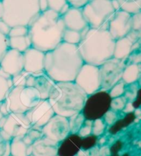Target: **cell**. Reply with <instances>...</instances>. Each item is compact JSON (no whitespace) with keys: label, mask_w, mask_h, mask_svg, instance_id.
Listing matches in <instances>:
<instances>
[{"label":"cell","mask_w":141,"mask_h":156,"mask_svg":"<svg viewBox=\"0 0 141 156\" xmlns=\"http://www.w3.org/2000/svg\"><path fill=\"white\" fill-rule=\"evenodd\" d=\"M70 6L76 8H82L90 0H66Z\"/></svg>","instance_id":"43"},{"label":"cell","mask_w":141,"mask_h":156,"mask_svg":"<svg viewBox=\"0 0 141 156\" xmlns=\"http://www.w3.org/2000/svg\"><path fill=\"white\" fill-rule=\"evenodd\" d=\"M2 102H0V106H1V105H2Z\"/></svg>","instance_id":"50"},{"label":"cell","mask_w":141,"mask_h":156,"mask_svg":"<svg viewBox=\"0 0 141 156\" xmlns=\"http://www.w3.org/2000/svg\"><path fill=\"white\" fill-rule=\"evenodd\" d=\"M131 106L134 109H138L141 106V88H140L137 91L136 97L134 101L132 102Z\"/></svg>","instance_id":"44"},{"label":"cell","mask_w":141,"mask_h":156,"mask_svg":"<svg viewBox=\"0 0 141 156\" xmlns=\"http://www.w3.org/2000/svg\"><path fill=\"white\" fill-rule=\"evenodd\" d=\"M66 29L83 33L90 27L85 19L81 8L70 6L69 10L61 16Z\"/></svg>","instance_id":"18"},{"label":"cell","mask_w":141,"mask_h":156,"mask_svg":"<svg viewBox=\"0 0 141 156\" xmlns=\"http://www.w3.org/2000/svg\"><path fill=\"white\" fill-rule=\"evenodd\" d=\"M8 49V37L0 34V60Z\"/></svg>","instance_id":"40"},{"label":"cell","mask_w":141,"mask_h":156,"mask_svg":"<svg viewBox=\"0 0 141 156\" xmlns=\"http://www.w3.org/2000/svg\"><path fill=\"white\" fill-rule=\"evenodd\" d=\"M45 54L46 53L30 47L24 55V71L28 73H39L44 72Z\"/></svg>","instance_id":"16"},{"label":"cell","mask_w":141,"mask_h":156,"mask_svg":"<svg viewBox=\"0 0 141 156\" xmlns=\"http://www.w3.org/2000/svg\"><path fill=\"white\" fill-rule=\"evenodd\" d=\"M132 21L130 13L122 10L116 11L109 21L108 30L115 41L125 37L131 27Z\"/></svg>","instance_id":"13"},{"label":"cell","mask_w":141,"mask_h":156,"mask_svg":"<svg viewBox=\"0 0 141 156\" xmlns=\"http://www.w3.org/2000/svg\"><path fill=\"white\" fill-rule=\"evenodd\" d=\"M83 64L78 46L62 42L45 54L44 72L55 82H74Z\"/></svg>","instance_id":"1"},{"label":"cell","mask_w":141,"mask_h":156,"mask_svg":"<svg viewBox=\"0 0 141 156\" xmlns=\"http://www.w3.org/2000/svg\"><path fill=\"white\" fill-rule=\"evenodd\" d=\"M70 8V5L68 4V3H67V4H66V5H65L63 7V8H62V9H61L60 13H59V15H60V16L63 15L64 14L66 13L67 11L69 10Z\"/></svg>","instance_id":"47"},{"label":"cell","mask_w":141,"mask_h":156,"mask_svg":"<svg viewBox=\"0 0 141 156\" xmlns=\"http://www.w3.org/2000/svg\"><path fill=\"white\" fill-rule=\"evenodd\" d=\"M123 147V143L120 140H116L115 143L112 144L109 148V151L112 154H117L119 153L121 149Z\"/></svg>","instance_id":"41"},{"label":"cell","mask_w":141,"mask_h":156,"mask_svg":"<svg viewBox=\"0 0 141 156\" xmlns=\"http://www.w3.org/2000/svg\"><path fill=\"white\" fill-rule=\"evenodd\" d=\"M90 28L108 30L116 10L112 0H90L81 8Z\"/></svg>","instance_id":"6"},{"label":"cell","mask_w":141,"mask_h":156,"mask_svg":"<svg viewBox=\"0 0 141 156\" xmlns=\"http://www.w3.org/2000/svg\"><path fill=\"white\" fill-rule=\"evenodd\" d=\"M85 121H86V119H85L81 112L68 118L70 133H78Z\"/></svg>","instance_id":"27"},{"label":"cell","mask_w":141,"mask_h":156,"mask_svg":"<svg viewBox=\"0 0 141 156\" xmlns=\"http://www.w3.org/2000/svg\"><path fill=\"white\" fill-rule=\"evenodd\" d=\"M32 127L26 114L10 113L6 117V121L1 129L10 137H19L26 135Z\"/></svg>","instance_id":"12"},{"label":"cell","mask_w":141,"mask_h":156,"mask_svg":"<svg viewBox=\"0 0 141 156\" xmlns=\"http://www.w3.org/2000/svg\"><path fill=\"white\" fill-rule=\"evenodd\" d=\"M0 112H2V114L4 116H7L9 115V112H8V108H7V105L6 104L5 101H2L1 106H0Z\"/></svg>","instance_id":"46"},{"label":"cell","mask_w":141,"mask_h":156,"mask_svg":"<svg viewBox=\"0 0 141 156\" xmlns=\"http://www.w3.org/2000/svg\"><path fill=\"white\" fill-rule=\"evenodd\" d=\"M82 33L66 28L63 35V42L70 44L78 45L82 39Z\"/></svg>","instance_id":"28"},{"label":"cell","mask_w":141,"mask_h":156,"mask_svg":"<svg viewBox=\"0 0 141 156\" xmlns=\"http://www.w3.org/2000/svg\"><path fill=\"white\" fill-rule=\"evenodd\" d=\"M41 100L39 91L27 86H13L4 100L8 112L25 114Z\"/></svg>","instance_id":"7"},{"label":"cell","mask_w":141,"mask_h":156,"mask_svg":"<svg viewBox=\"0 0 141 156\" xmlns=\"http://www.w3.org/2000/svg\"><path fill=\"white\" fill-rule=\"evenodd\" d=\"M8 48L15 49L21 53L31 47V41L28 34L24 37H8Z\"/></svg>","instance_id":"23"},{"label":"cell","mask_w":141,"mask_h":156,"mask_svg":"<svg viewBox=\"0 0 141 156\" xmlns=\"http://www.w3.org/2000/svg\"><path fill=\"white\" fill-rule=\"evenodd\" d=\"M81 150V137L78 133H70L59 143L58 156H76Z\"/></svg>","instance_id":"19"},{"label":"cell","mask_w":141,"mask_h":156,"mask_svg":"<svg viewBox=\"0 0 141 156\" xmlns=\"http://www.w3.org/2000/svg\"><path fill=\"white\" fill-rule=\"evenodd\" d=\"M120 10L129 13H134L141 6V0H117Z\"/></svg>","instance_id":"29"},{"label":"cell","mask_w":141,"mask_h":156,"mask_svg":"<svg viewBox=\"0 0 141 156\" xmlns=\"http://www.w3.org/2000/svg\"><path fill=\"white\" fill-rule=\"evenodd\" d=\"M22 137L13 138L10 141V154L13 156H26L32 152V146L25 143Z\"/></svg>","instance_id":"21"},{"label":"cell","mask_w":141,"mask_h":156,"mask_svg":"<svg viewBox=\"0 0 141 156\" xmlns=\"http://www.w3.org/2000/svg\"><path fill=\"white\" fill-rule=\"evenodd\" d=\"M136 119V114L134 112H128L123 117V119H118L114 124L109 126L108 132L111 135H116L124 128L128 127L131 123H133Z\"/></svg>","instance_id":"22"},{"label":"cell","mask_w":141,"mask_h":156,"mask_svg":"<svg viewBox=\"0 0 141 156\" xmlns=\"http://www.w3.org/2000/svg\"><path fill=\"white\" fill-rule=\"evenodd\" d=\"M3 8L1 19L12 27H29L41 13L39 0H0Z\"/></svg>","instance_id":"5"},{"label":"cell","mask_w":141,"mask_h":156,"mask_svg":"<svg viewBox=\"0 0 141 156\" xmlns=\"http://www.w3.org/2000/svg\"><path fill=\"white\" fill-rule=\"evenodd\" d=\"M124 91V84L122 82H118L117 83L113 86V87L108 91L109 96L112 99L116 98V97H120L122 95Z\"/></svg>","instance_id":"36"},{"label":"cell","mask_w":141,"mask_h":156,"mask_svg":"<svg viewBox=\"0 0 141 156\" xmlns=\"http://www.w3.org/2000/svg\"><path fill=\"white\" fill-rule=\"evenodd\" d=\"M11 27L2 19H0V34L8 37L10 31Z\"/></svg>","instance_id":"42"},{"label":"cell","mask_w":141,"mask_h":156,"mask_svg":"<svg viewBox=\"0 0 141 156\" xmlns=\"http://www.w3.org/2000/svg\"><path fill=\"white\" fill-rule=\"evenodd\" d=\"M116 119L117 116L116 115V113L114 111L112 110H109L103 117V121H105V124L107 125H109V126H111L112 125L114 124V122L117 121Z\"/></svg>","instance_id":"39"},{"label":"cell","mask_w":141,"mask_h":156,"mask_svg":"<svg viewBox=\"0 0 141 156\" xmlns=\"http://www.w3.org/2000/svg\"><path fill=\"white\" fill-rule=\"evenodd\" d=\"M115 41L108 30L89 28L77 46L84 63L100 66L113 58Z\"/></svg>","instance_id":"3"},{"label":"cell","mask_w":141,"mask_h":156,"mask_svg":"<svg viewBox=\"0 0 141 156\" xmlns=\"http://www.w3.org/2000/svg\"><path fill=\"white\" fill-rule=\"evenodd\" d=\"M0 68L13 77L24 71L23 53L8 48L0 60Z\"/></svg>","instance_id":"15"},{"label":"cell","mask_w":141,"mask_h":156,"mask_svg":"<svg viewBox=\"0 0 141 156\" xmlns=\"http://www.w3.org/2000/svg\"><path fill=\"white\" fill-rule=\"evenodd\" d=\"M13 87L12 77L0 68V102L4 101Z\"/></svg>","instance_id":"25"},{"label":"cell","mask_w":141,"mask_h":156,"mask_svg":"<svg viewBox=\"0 0 141 156\" xmlns=\"http://www.w3.org/2000/svg\"><path fill=\"white\" fill-rule=\"evenodd\" d=\"M131 47V41L128 37H123L115 41L113 58L120 60L128 54Z\"/></svg>","instance_id":"24"},{"label":"cell","mask_w":141,"mask_h":156,"mask_svg":"<svg viewBox=\"0 0 141 156\" xmlns=\"http://www.w3.org/2000/svg\"><path fill=\"white\" fill-rule=\"evenodd\" d=\"M111 156H129V154H128V153H126V154H124L122 155H119L118 154H112Z\"/></svg>","instance_id":"48"},{"label":"cell","mask_w":141,"mask_h":156,"mask_svg":"<svg viewBox=\"0 0 141 156\" xmlns=\"http://www.w3.org/2000/svg\"><path fill=\"white\" fill-rule=\"evenodd\" d=\"M28 74L29 73L27 72L23 71L20 73L12 77L13 86H26V79Z\"/></svg>","instance_id":"35"},{"label":"cell","mask_w":141,"mask_h":156,"mask_svg":"<svg viewBox=\"0 0 141 156\" xmlns=\"http://www.w3.org/2000/svg\"><path fill=\"white\" fill-rule=\"evenodd\" d=\"M59 144L42 136L32 144V154L35 156H55L57 155Z\"/></svg>","instance_id":"20"},{"label":"cell","mask_w":141,"mask_h":156,"mask_svg":"<svg viewBox=\"0 0 141 156\" xmlns=\"http://www.w3.org/2000/svg\"><path fill=\"white\" fill-rule=\"evenodd\" d=\"M98 142V137L93 134L81 138V149L83 151H88L97 145Z\"/></svg>","instance_id":"31"},{"label":"cell","mask_w":141,"mask_h":156,"mask_svg":"<svg viewBox=\"0 0 141 156\" xmlns=\"http://www.w3.org/2000/svg\"><path fill=\"white\" fill-rule=\"evenodd\" d=\"M43 136L41 132V128L36 127H31L29 131L27 132L26 135H24L23 137V140L24 143L28 146L32 145V144L35 142L40 138Z\"/></svg>","instance_id":"30"},{"label":"cell","mask_w":141,"mask_h":156,"mask_svg":"<svg viewBox=\"0 0 141 156\" xmlns=\"http://www.w3.org/2000/svg\"><path fill=\"white\" fill-rule=\"evenodd\" d=\"M92 121H88V120H86L80 130L78 131V134L79 135L81 138L86 137L87 136L92 134Z\"/></svg>","instance_id":"37"},{"label":"cell","mask_w":141,"mask_h":156,"mask_svg":"<svg viewBox=\"0 0 141 156\" xmlns=\"http://www.w3.org/2000/svg\"><path fill=\"white\" fill-rule=\"evenodd\" d=\"M74 82L87 95H90L101 90L99 66L84 63L75 78Z\"/></svg>","instance_id":"9"},{"label":"cell","mask_w":141,"mask_h":156,"mask_svg":"<svg viewBox=\"0 0 141 156\" xmlns=\"http://www.w3.org/2000/svg\"><path fill=\"white\" fill-rule=\"evenodd\" d=\"M39 7L41 12H45V11L48 10V0H39Z\"/></svg>","instance_id":"45"},{"label":"cell","mask_w":141,"mask_h":156,"mask_svg":"<svg viewBox=\"0 0 141 156\" xmlns=\"http://www.w3.org/2000/svg\"><path fill=\"white\" fill-rule=\"evenodd\" d=\"M28 28L31 47L46 53L63 42L66 27L61 16L48 10L39 14Z\"/></svg>","instance_id":"2"},{"label":"cell","mask_w":141,"mask_h":156,"mask_svg":"<svg viewBox=\"0 0 141 156\" xmlns=\"http://www.w3.org/2000/svg\"><path fill=\"white\" fill-rule=\"evenodd\" d=\"M12 137L0 129V156H9L10 154V141Z\"/></svg>","instance_id":"26"},{"label":"cell","mask_w":141,"mask_h":156,"mask_svg":"<svg viewBox=\"0 0 141 156\" xmlns=\"http://www.w3.org/2000/svg\"><path fill=\"white\" fill-rule=\"evenodd\" d=\"M112 98L108 91L103 89L90 95H87L81 113L86 120L95 121L103 119L104 115L111 110Z\"/></svg>","instance_id":"8"},{"label":"cell","mask_w":141,"mask_h":156,"mask_svg":"<svg viewBox=\"0 0 141 156\" xmlns=\"http://www.w3.org/2000/svg\"><path fill=\"white\" fill-rule=\"evenodd\" d=\"M101 89L109 91L123 76V66L120 60L112 58L99 66Z\"/></svg>","instance_id":"10"},{"label":"cell","mask_w":141,"mask_h":156,"mask_svg":"<svg viewBox=\"0 0 141 156\" xmlns=\"http://www.w3.org/2000/svg\"><path fill=\"white\" fill-rule=\"evenodd\" d=\"M41 132L45 137L59 144L70 133L68 119L55 115L41 127Z\"/></svg>","instance_id":"11"},{"label":"cell","mask_w":141,"mask_h":156,"mask_svg":"<svg viewBox=\"0 0 141 156\" xmlns=\"http://www.w3.org/2000/svg\"><path fill=\"white\" fill-rule=\"evenodd\" d=\"M29 32V28L27 26H17L12 27L8 37H19L27 36Z\"/></svg>","instance_id":"33"},{"label":"cell","mask_w":141,"mask_h":156,"mask_svg":"<svg viewBox=\"0 0 141 156\" xmlns=\"http://www.w3.org/2000/svg\"><path fill=\"white\" fill-rule=\"evenodd\" d=\"M87 97L74 82H55L48 100L55 115L68 119L82 111Z\"/></svg>","instance_id":"4"},{"label":"cell","mask_w":141,"mask_h":156,"mask_svg":"<svg viewBox=\"0 0 141 156\" xmlns=\"http://www.w3.org/2000/svg\"><path fill=\"white\" fill-rule=\"evenodd\" d=\"M55 82L45 72L29 73L27 77L26 86L35 88L39 91L41 99H48Z\"/></svg>","instance_id":"17"},{"label":"cell","mask_w":141,"mask_h":156,"mask_svg":"<svg viewBox=\"0 0 141 156\" xmlns=\"http://www.w3.org/2000/svg\"><path fill=\"white\" fill-rule=\"evenodd\" d=\"M32 127H43L55 115L48 99H41L35 106L25 113Z\"/></svg>","instance_id":"14"},{"label":"cell","mask_w":141,"mask_h":156,"mask_svg":"<svg viewBox=\"0 0 141 156\" xmlns=\"http://www.w3.org/2000/svg\"><path fill=\"white\" fill-rule=\"evenodd\" d=\"M48 10H52L59 15L63 7L67 2L66 0H48Z\"/></svg>","instance_id":"34"},{"label":"cell","mask_w":141,"mask_h":156,"mask_svg":"<svg viewBox=\"0 0 141 156\" xmlns=\"http://www.w3.org/2000/svg\"><path fill=\"white\" fill-rule=\"evenodd\" d=\"M106 127L107 125L105 124V122L103 121V119L93 121L92 134L98 137V136L103 134L106 129Z\"/></svg>","instance_id":"32"},{"label":"cell","mask_w":141,"mask_h":156,"mask_svg":"<svg viewBox=\"0 0 141 156\" xmlns=\"http://www.w3.org/2000/svg\"><path fill=\"white\" fill-rule=\"evenodd\" d=\"M124 104H125V101H124L123 97H118L114 99H112L110 104L111 110L114 111L120 110L123 108Z\"/></svg>","instance_id":"38"},{"label":"cell","mask_w":141,"mask_h":156,"mask_svg":"<svg viewBox=\"0 0 141 156\" xmlns=\"http://www.w3.org/2000/svg\"><path fill=\"white\" fill-rule=\"evenodd\" d=\"M4 115H2V112H0V121H1V119L3 118V117H4Z\"/></svg>","instance_id":"49"}]
</instances>
